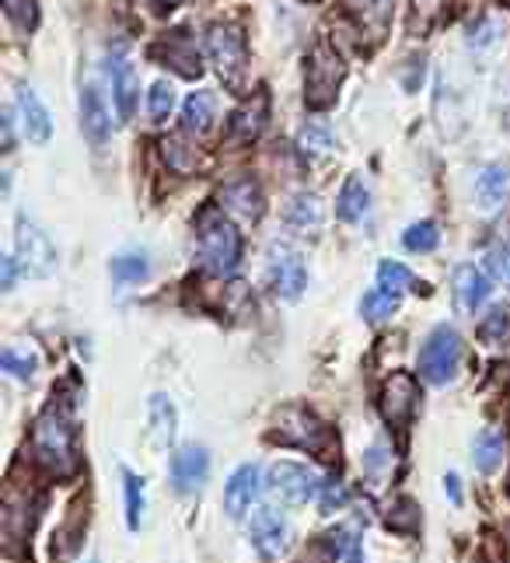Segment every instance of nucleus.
Masks as SVG:
<instances>
[{"label": "nucleus", "instance_id": "obj_1", "mask_svg": "<svg viewBox=\"0 0 510 563\" xmlns=\"http://www.w3.org/2000/svg\"><path fill=\"white\" fill-rule=\"evenodd\" d=\"M35 459L53 476H70L78 469V427H73V413L67 399H53L43 417L35 420Z\"/></svg>", "mask_w": 510, "mask_h": 563}, {"label": "nucleus", "instance_id": "obj_2", "mask_svg": "<svg viewBox=\"0 0 510 563\" xmlns=\"http://www.w3.org/2000/svg\"><path fill=\"white\" fill-rule=\"evenodd\" d=\"M196 246H200L203 267L211 270V273L228 277V273L238 270V262H241V235H238V228L220 211H203L200 214Z\"/></svg>", "mask_w": 510, "mask_h": 563}, {"label": "nucleus", "instance_id": "obj_3", "mask_svg": "<svg viewBox=\"0 0 510 563\" xmlns=\"http://www.w3.org/2000/svg\"><path fill=\"white\" fill-rule=\"evenodd\" d=\"M347 78V64L339 49L332 46L329 35H322L311 53H308V70H305V102L311 109H326L336 102L339 95V85Z\"/></svg>", "mask_w": 510, "mask_h": 563}, {"label": "nucleus", "instance_id": "obj_4", "mask_svg": "<svg viewBox=\"0 0 510 563\" xmlns=\"http://www.w3.org/2000/svg\"><path fill=\"white\" fill-rule=\"evenodd\" d=\"M462 364V340L451 326L433 329L420 347V379L430 385H447Z\"/></svg>", "mask_w": 510, "mask_h": 563}, {"label": "nucleus", "instance_id": "obj_5", "mask_svg": "<svg viewBox=\"0 0 510 563\" xmlns=\"http://www.w3.org/2000/svg\"><path fill=\"white\" fill-rule=\"evenodd\" d=\"M206 49H211L220 81L228 85L231 91L241 88L245 81V67H249V49H245V35L238 25H211V35H206Z\"/></svg>", "mask_w": 510, "mask_h": 563}, {"label": "nucleus", "instance_id": "obj_6", "mask_svg": "<svg viewBox=\"0 0 510 563\" xmlns=\"http://www.w3.org/2000/svg\"><path fill=\"white\" fill-rule=\"evenodd\" d=\"M270 491L283 500V504H308L322 494V483L311 473L308 465L297 462H276L270 469Z\"/></svg>", "mask_w": 510, "mask_h": 563}, {"label": "nucleus", "instance_id": "obj_7", "mask_svg": "<svg viewBox=\"0 0 510 563\" xmlns=\"http://www.w3.org/2000/svg\"><path fill=\"white\" fill-rule=\"evenodd\" d=\"M249 539H252V550L262 560H280L291 550L294 532H291L287 518H280L273 508H259L252 515V525H249Z\"/></svg>", "mask_w": 510, "mask_h": 563}, {"label": "nucleus", "instance_id": "obj_8", "mask_svg": "<svg viewBox=\"0 0 510 563\" xmlns=\"http://www.w3.org/2000/svg\"><path fill=\"white\" fill-rule=\"evenodd\" d=\"M18 262H22V270L32 273V277H46L56 270V249L53 241L43 228H35V224L22 221L18 224Z\"/></svg>", "mask_w": 510, "mask_h": 563}, {"label": "nucleus", "instance_id": "obj_9", "mask_svg": "<svg viewBox=\"0 0 510 563\" xmlns=\"http://www.w3.org/2000/svg\"><path fill=\"white\" fill-rule=\"evenodd\" d=\"M308 284V270H305V259H301V252H294L291 246H276L273 249V259H270V288L276 297H283V302H294V297H301V291H305Z\"/></svg>", "mask_w": 510, "mask_h": 563}, {"label": "nucleus", "instance_id": "obj_10", "mask_svg": "<svg viewBox=\"0 0 510 563\" xmlns=\"http://www.w3.org/2000/svg\"><path fill=\"white\" fill-rule=\"evenodd\" d=\"M417 399H420L417 379H412V374H406V371L392 374V379L385 382V392H382V413H385V420L392 427L406 430L409 420H412V413H417Z\"/></svg>", "mask_w": 510, "mask_h": 563}, {"label": "nucleus", "instance_id": "obj_11", "mask_svg": "<svg viewBox=\"0 0 510 563\" xmlns=\"http://www.w3.org/2000/svg\"><path fill=\"white\" fill-rule=\"evenodd\" d=\"M150 56H155V60H161L165 67H175L182 78H200V74H203L200 49H196V43L189 40L185 32L165 35L158 46H150Z\"/></svg>", "mask_w": 510, "mask_h": 563}, {"label": "nucleus", "instance_id": "obj_12", "mask_svg": "<svg viewBox=\"0 0 510 563\" xmlns=\"http://www.w3.org/2000/svg\"><path fill=\"white\" fill-rule=\"evenodd\" d=\"M211 476V455L203 444H185L172 455V486L179 494H196Z\"/></svg>", "mask_w": 510, "mask_h": 563}, {"label": "nucleus", "instance_id": "obj_13", "mask_svg": "<svg viewBox=\"0 0 510 563\" xmlns=\"http://www.w3.org/2000/svg\"><path fill=\"white\" fill-rule=\"evenodd\" d=\"M109 74H112V95H116V105H120V120L123 123L134 120L137 99H140V81H137V70H134V64H129L126 49L112 53Z\"/></svg>", "mask_w": 510, "mask_h": 563}, {"label": "nucleus", "instance_id": "obj_14", "mask_svg": "<svg viewBox=\"0 0 510 563\" xmlns=\"http://www.w3.org/2000/svg\"><path fill=\"white\" fill-rule=\"evenodd\" d=\"M259 497V465H241L231 473L228 486H224V511L235 521H241L252 511V504Z\"/></svg>", "mask_w": 510, "mask_h": 563}, {"label": "nucleus", "instance_id": "obj_15", "mask_svg": "<svg viewBox=\"0 0 510 563\" xmlns=\"http://www.w3.org/2000/svg\"><path fill=\"white\" fill-rule=\"evenodd\" d=\"M14 109H18V116H22V134L32 140V144H46L53 137V123H49V112L46 105L39 102V95H35L32 88H18L14 91Z\"/></svg>", "mask_w": 510, "mask_h": 563}, {"label": "nucleus", "instance_id": "obj_16", "mask_svg": "<svg viewBox=\"0 0 510 563\" xmlns=\"http://www.w3.org/2000/svg\"><path fill=\"white\" fill-rule=\"evenodd\" d=\"M350 18L356 22V29H361L371 43H382L388 35V25H392V8L395 0H343Z\"/></svg>", "mask_w": 510, "mask_h": 563}, {"label": "nucleus", "instance_id": "obj_17", "mask_svg": "<svg viewBox=\"0 0 510 563\" xmlns=\"http://www.w3.org/2000/svg\"><path fill=\"white\" fill-rule=\"evenodd\" d=\"M267 116H270V95H267V91H259L252 102H245L241 109L231 112L228 137L231 140H241V144L256 140L262 134V126H267Z\"/></svg>", "mask_w": 510, "mask_h": 563}, {"label": "nucleus", "instance_id": "obj_18", "mask_svg": "<svg viewBox=\"0 0 510 563\" xmlns=\"http://www.w3.org/2000/svg\"><path fill=\"white\" fill-rule=\"evenodd\" d=\"M81 130L88 134V140H94V144H105L109 130H112L109 109L102 102V91L94 88V85L81 88Z\"/></svg>", "mask_w": 510, "mask_h": 563}, {"label": "nucleus", "instance_id": "obj_19", "mask_svg": "<svg viewBox=\"0 0 510 563\" xmlns=\"http://www.w3.org/2000/svg\"><path fill=\"white\" fill-rule=\"evenodd\" d=\"M476 200L486 214L500 211V206L510 200V168L507 165H489L476 179Z\"/></svg>", "mask_w": 510, "mask_h": 563}, {"label": "nucleus", "instance_id": "obj_20", "mask_svg": "<svg viewBox=\"0 0 510 563\" xmlns=\"http://www.w3.org/2000/svg\"><path fill=\"white\" fill-rule=\"evenodd\" d=\"M32 504H29V494H22L18 486L11 483L8 494H4V515H0V521H4V536L8 542H18L25 539L32 532Z\"/></svg>", "mask_w": 510, "mask_h": 563}, {"label": "nucleus", "instance_id": "obj_21", "mask_svg": "<svg viewBox=\"0 0 510 563\" xmlns=\"http://www.w3.org/2000/svg\"><path fill=\"white\" fill-rule=\"evenodd\" d=\"M220 203L228 206L231 214L245 217V221H259L262 217V193H259V185L252 179H241V182H231V185H224L220 190Z\"/></svg>", "mask_w": 510, "mask_h": 563}, {"label": "nucleus", "instance_id": "obj_22", "mask_svg": "<svg viewBox=\"0 0 510 563\" xmlns=\"http://www.w3.org/2000/svg\"><path fill=\"white\" fill-rule=\"evenodd\" d=\"M489 277L476 267H462L455 273V297H458V305L462 312H479L486 305V297H489Z\"/></svg>", "mask_w": 510, "mask_h": 563}, {"label": "nucleus", "instance_id": "obj_23", "mask_svg": "<svg viewBox=\"0 0 510 563\" xmlns=\"http://www.w3.org/2000/svg\"><path fill=\"white\" fill-rule=\"evenodd\" d=\"M371 211V190H367V182L361 176H350L347 185L339 190V200H336V214L339 221H361L364 214Z\"/></svg>", "mask_w": 510, "mask_h": 563}, {"label": "nucleus", "instance_id": "obj_24", "mask_svg": "<svg viewBox=\"0 0 510 563\" xmlns=\"http://www.w3.org/2000/svg\"><path fill=\"white\" fill-rule=\"evenodd\" d=\"M214 95L211 91H196V95H189L185 105H182V130L185 134H211V126H214Z\"/></svg>", "mask_w": 510, "mask_h": 563}, {"label": "nucleus", "instance_id": "obj_25", "mask_svg": "<svg viewBox=\"0 0 510 563\" xmlns=\"http://www.w3.org/2000/svg\"><path fill=\"white\" fill-rule=\"evenodd\" d=\"M322 217H326L322 200H318V196H305V193H301L291 203V211H287V221L294 224V228H301V232H315L318 224H322Z\"/></svg>", "mask_w": 510, "mask_h": 563}, {"label": "nucleus", "instance_id": "obj_26", "mask_svg": "<svg viewBox=\"0 0 510 563\" xmlns=\"http://www.w3.org/2000/svg\"><path fill=\"white\" fill-rule=\"evenodd\" d=\"M109 270H112V280H116V284H140V280L150 273V262L144 252H123L112 259Z\"/></svg>", "mask_w": 510, "mask_h": 563}, {"label": "nucleus", "instance_id": "obj_27", "mask_svg": "<svg viewBox=\"0 0 510 563\" xmlns=\"http://www.w3.org/2000/svg\"><path fill=\"white\" fill-rule=\"evenodd\" d=\"M297 147L305 155H329L332 151V130L322 120H308L297 134Z\"/></svg>", "mask_w": 510, "mask_h": 563}, {"label": "nucleus", "instance_id": "obj_28", "mask_svg": "<svg viewBox=\"0 0 510 563\" xmlns=\"http://www.w3.org/2000/svg\"><path fill=\"white\" fill-rule=\"evenodd\" d=\"M472 452H476L472 459H476V465L483 469V473H494V469L500 465V459H503V438L497 435V430H483Z\"/></svg>", "mask_w": 510, "mask_h": 563}, {"label": "nucleus", "instance_id": "obj_29", "mask_svg": "<svg viewBox=\"0 0 510 563\" xmlns=\"http://www.w3.org/2000/svg\"><path fill=\"white\" fill-rule=\"evenodd\" d=\"M123 486H126V525L129 529H140V521H144V480L137 473H123Z\"/></svg>", "mask_w": 510, "mask_h": 563}, {"label": "nucleus", "instance_id": "obj_30", "mask_svg": "<svg viewBox=\"0 0 510 563\" xmlns=\"http://www.w3.org/2000/svg\"><path fill=\"white\" fill-rule=\"evenodd\" d=\"M329 550L336 563H364V550H361V539H356L350 529H336L329 536Z\"/></svg>", "mask_w": 510, "mask_h": 563}, {"label": "nucleus", "instance_id": "obj_31", "mask_svg": "<svg viewBox=\"0 0 510 563\" xmlns=\"http://www.w3.org/2000/svg\"><path fill=\"white\" fill-rule=\"evenodd\" d=\"M409 284H412V273L403 267V262L385 259L382 267H377V291H385V294H395V297H399V291H406Z\"/></svg>", "mask_w": 510, "mask_h": 563}, {"label": "nucleus", "instance_id": "obj_32", "mask_svg": "<svg viewBox=\"0 0 510 563\" xmlns=\"http://www.w3.org/2000/svg\"><path fill=\"white\" fill-rule=\"evenodd\" d=\"M438 241H441V232H438V224H433V221L412 224V228L403 235V246L409 252H433V249H438Z\"/></svg>", "mask_w": 510, "mask_h": 563}, {"label": "nucleus", "instance_id": "obj_33", "mask_svg": "<svg viewBox=\"0 0 510 563\" xmlns=\"http://www.w3.org/2000/svg\"><path fill=\"white\" fill-rule=\"evenodd\" d=\"M361 312H364L367 323H385V318H392L395 312H399V297L385 294V291H371V294H364Z\"/></svg>", "mask_w": 510, "mask_h": 563}, {"label": "nucleus", "instance_id": "obj_34", "mask_svg": "<svg viewBox=\"0 0 510 563\" xmlns=\"http://www.w3.org/2000/svg\"><path fill=\"white\" fill-rule=\"evenodd\" d=\"M479 340L489 347H500L503 340H510V312L507 308H494L479 326Z\"/></svg>", "mask_w": 510, "mask_h": 563}, {"label": "nucleus", "instance_id": "obj_35", "mask_svg": "<svg viewBox=\"0 0 510 563\" xmlns=\"http://www.w3.org/2000/svg\"><path fill=\"white\" fill-rule=\"evenodd\" d=\"M0 368H4L8 374H14V379H32L39 361H35V353H29V350L8 347L4 353H0Z\"/></svg>", "mask_w": 510, "mask_h": 563}, {"label": "nucleus", "instance_id": "obj_36", "mask_svg": "<svg viewBox=\"0 0 510 563\" xmlns=\"http://www.w3.org/2000/svg\"><path fill=\"white\" fill-rule=\"evenodd\" d=\"M147 109H150V120H155V123H168V116H172V109H175V88L158 81L155 88H150Z\"/></svg>", "mask_w": 510, "mask_h": 563}, {"label": "nucleus", "instance_id": "obj_37", "mask_svg": "<svg viewBox=\"0 0 510 563\" xmlns=\"http://www.w3.org/2000/svg\"><path fill=\"white\" fill-rule=\"evenodd\" d=\"M150 409H155V420H158V435H161V441H165V444H172V438H175V409H172V403H165V396H155Z\"/></svg>", "mask_w": 510, "mask_h": 563}, {"label": "nucleus", "instance_id": "obj_38", "mask_svg": "<svg viewBox=\"0 0 510 563\" xmlns=\"http://www.w3.org/2000/svg\"><path fill=\"white\" fill-rule=\"evenodd\" d=\"M4 11L11 22H18L22 29H35L39 14H35V0H4Z\"/></svg>", "mask_w": 510, "mask_h": 563}, {"label": "nucleus", "instance_id": "obj_39", "mask_svg": "<svg viewBox=\"0 0 510 563\" xmlns=\"http://www.w3.org/2000/svg\"><path fill=\"white\" fill-rule=\"evenodd\" d=\"M165 161L175 168V172H193L196 168V155L185 151L179 140H165Z\"/></svg>", "mask_w": 510, "mask_h": 563}, {"label": "nucleus", "instance_id": "obj_40", "mask_svg": "<svg viewBox=\"0 0 510 563\" xmlns=\"http://www.w3.org/2000/svg\"><path fill=\"white\" fill-rule=\"evenodd\" d=\"M318 504H322V511H326V515L339 511V508L347 504V486L339 483V480H326V483H322V494H318Z\"/></svg>", "mask_w": 510, "mask_h": 563}, {"label": "nucleus", "instance_id": "obj_41", "mask_svg": "<svg viewBox=\"0 0 510 563\" xmlns=\"http://www.w3.org/2000/svg\"><path fill=\"white\" fill-rule=\"evenodd\" d=\"M444 491H447V497L455 500V504H462V486H458V476L451 473L447 480H444Z\"/></svg>", "mask_w": 510, "mask_h": 563}, {"label": "nucleus", "instance_id": "obj_42", "mask_svg": "<svg viewBox=\"0 0 510 563\" xmlns=\"http://www.w3.org/2000/svg\"><path fill=\"white\" fill-rule=\"evenodd\" d=\"M486 0H455V14H476Z\"/></svg>", "mask_w": 510, "mask_h": 563}, {"label": "nucleus", "instance_id": "obj_43", "mask_svg": "<svg viewBox=\"0 0 510 563\" xmlns=\"http://www.w3.org/2000/svg\"><path fill=\"white\" fill-rule=\"evenodd\" d=\"M14 273H18V259L8 256V259H4V288H8V291L14 288Z\"/></svg>", "mask_w": 510, "mask_h": 563}, {"label": "nucleus", "instance_id": "obj_44", "mask_svg": "<svg viewBox=\"0 0 510 563\" xmlns=\"http://www.w3.org/2000/svg\"><path fill=\"white\" fill-rule=\"evenodd\" d=\"M150 4H155L158 11H172L175 4H182V0H150Z\"/></svg>", "mask_w": 510, "mask_h": 563}]
</instances>
